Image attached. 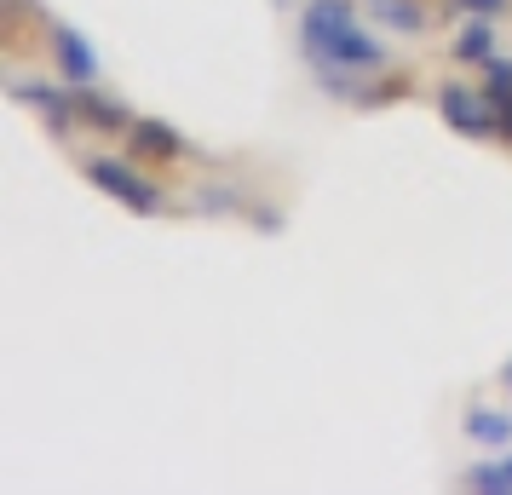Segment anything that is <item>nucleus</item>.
Segmentation results:
<instances>
[{
    "mask_svg": "<svg viewBox=\"0 0 512 495\" xmlns=\"http://www.w3.org/2000/svg\"><path fill=\"white\" fill-rule=\"evenodd\" d=\"M300 52L305 64L317 70L328 93L357 98L351 75H386L392 58H386V41L374 35L351 0H305L300 12Z\"/></svg>",
    "mask_w": 512,
    "mask_h": 495,
    "instance_id": "1",
    "label": "nucleus"
},
{
    "mask_svg": "<svg viewBox=\"0 0 512 495\" xmlns=\"http://www.w3.org/2000/svg\"><path fill=\"white\" fill-rule=\"evenodd\" d=\"M81 173H87L104 196H116L127 213H162L167 208V190L156 185V179H144L139 167L121 162V156H87V162H81Z\"/></svg>",
    "mask_w": 512,
    "mask_h": 495,
    "instance_id": "2",
    "label": "nucleus"
},
{
    "mask_svg": "<svg viewBox=\"0 0 512 495\" xmlns=\"http://www.w3.org/2000/svg\"><path fill=\"white\" fill-rule=\"evenodd\" d=\"M47 64L52 75L64 81V87H93L98 81V52L87 35H75L70 24H58V18H47Z\"/></svg>",
    "mask_w": 512,
    "mask_h": 495,
    "instance_id": "3",
    "label": "nucleus"
},
{
    "mask_svg": "<svg viewBox=\"0 0 512 495\" xmlns=\"http://www.w3.org/2000/svg\"><path fill=\"white\" fill-rule=\"evenodd\" d=\"M438 110L455 133H466V139H495V98L489 93H472L461 81H449L438 93Z\"/></svg>",
    "mask_w": 512,
    "mask_h": 495,
    "instance_id": "4",
    "label": "nucleus"
},
{
    "mask_svg": "<svg viewBox=\"0 0 512 495\" xmlns=\"http://www.w3.org/2000/svg\"><path fill=\"white\" fill-rule=\"evenodd\" d=\"M127 150H133V162H144V167L185 162V139H179L167 121H156V116H139L133 127H127Z\"/></svg>",
    "mask_w": 512,
    "mask_h": 495,
    "instance_id": "5",
    "label": "nucleus"
},
{
    "mask_svg": "<svg viewBox=\"0 0 512 495\" xmlns=\"http://www.w3.org/2000/svg\"><path fill=\"white\" fill-rule=\"evenodd\" d=\"M461 432L484 449H512V409H495V403H466Z\"/></svg>",
    "mask_w": 512,
    "mask_h": 495,
    "instance_id": "6",
    "label": "nucleus"
},
{
    "mask_svg": "<svg viewBox=\"0 0 512 495\" xmlns=\"http://www.w3.org/2000/svg\"><path fill=\"white\" fill-rule=\"evenodd\" d=\"M75 116H81V127H93V133H127L133 127L127 104L93 93V87H75Z\"/></svg>",
    "mask_w": 512,
    "mask_h": 495,
    "instance_id": "7",
    "label": "nucleus"
},
{
    "mask_svg": "<svg viewBox=\"0 0 512 495\" xmlns=\"http://www.w3.org/2000/svg\"><path fill=\"white\" fill-rule=\"evenodd\" d=\"M461 490H472V495H512V449H501L495 461L466 467L461 472Z\"/></svg>",
    "mask_w": 512,
    "mask_h": 495,
    "instance_id": "8",
    "label": "nucleus"
},
{
    "mask_svg": "<svg viewBox=\"0 0 512 495\" xmlns=\"http://www.w3.org/2000/svg\"><path fill=\"white\" fill-rule=\"evenodd\" d=\"M449 52H455V64H489V58H495V24H489V18H472V24L455 35Z\"/></svg>",
    "mask_w": 512,
    "mask_h": 495,
    "instance_id": "9",
    "label": "nucleus"
},
{
    "mask_svg": "<svg viewBox=\"0 0 512 495\" xmlns=\"http://www.w3.org/2000/svg\"><path fill=\"white\" fill-rule=\"evenodd\" d=\"M369 6H374V18H380V24H386V29H403V35H420V29L432 24L420 0H369Z\"/></svg>",
    "mask_w": 512,
    "mask_h": 495,
    "instance_id": "10",
    "label": "nucleus"
},
{
    "mask_svg": "<svg viewBox=\"0 0 512 495\" xmlns=\"http://www.w3.org/2000/svg\"><path fill=\"white\" fill-rule=\"evenodd\" d=\"M484 93H489V98L512 93V58H501V52H495V58L484 64Z\"/></svg>",
    "mask_w": 512,
    "mask_h": 495,
    "instance_id": "11",
    "label": "nucleus"
},
{
    "mask_svg": "<svg viewBox=\"0 0 512 495\" xmlns=\"http://www.w3.org/2000/svg\"><path fill=\"white\" fill-rule=\"evenodd\" d=\"M507 6H512V0H455V12H461V18H489V24H495Z\"/></svg>",
    "mask_w": 512,
    "mask_h": 495,
    "instance_id": "12",
    "label": "nucleus"
},
{
    "mask_svg": "<svg viewBox=\"0 0 512 495\" xmlns=\"http://www.w3.org/2000/svg\"><path fill=\"white\" fill-rule=\"evenodd\" d=\"M495 139H507V144H512V93L495 98Z\"/></svg>",
    "mask_w": 512,
    "mask_h": 495,
    "instance_id": "13",
    "label": "nucleus"
},
{
    "mask_svg": "<svg viewBox=\"0 0 512 495\" xmlns=\"http://www.w3.org/2000/svg\"><path fill=\"white\" fill-rule=\"evenodd\" d=\"M501 386H507V392H512V357H507V369H501Z\"/></svg>",
    "mask_w": 512,
    "mask_h": 495,
    "instance_id": "14",
    "label": "nucleus"
}]
</instances>
